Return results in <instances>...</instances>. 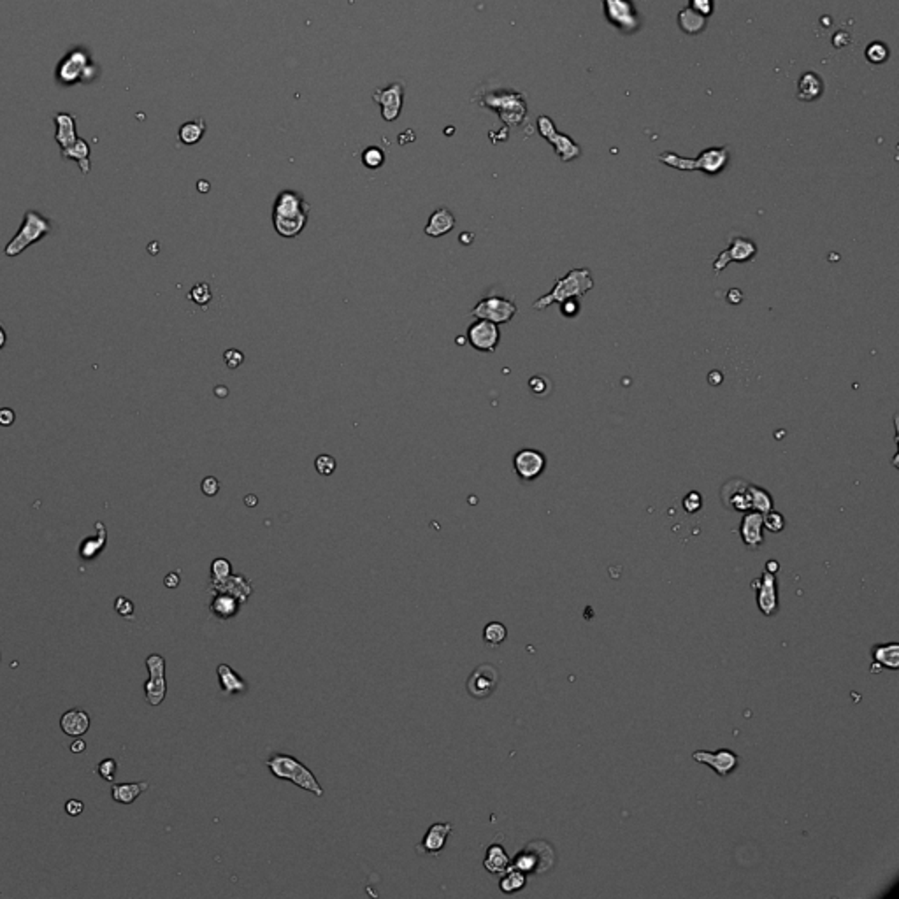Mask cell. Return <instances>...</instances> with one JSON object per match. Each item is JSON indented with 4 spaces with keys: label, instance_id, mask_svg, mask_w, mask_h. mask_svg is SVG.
<instances>
[{
    "label": "cell",
    "instance_id": "d590c367",
    "mask_svg": "<svg viewBox=\"0 0 899 899\" xmlns=\"http://www.w3.org/2000/svg\"><path fill=\"white\" fill-rule=\"evenodd\" d=\"M204 132H206V123H204L202 118L186 121V123H183L180 128V141L183 142V145H188V146L197 145V142L202 139Z\"/></svg>",
    "mask_w": 899,
    "mask_h": 899
},
{
    "label": "cell",
    "instance_id": "60d3db41",
    "mask_svg": "<svg viewBox=\"0 0 899 899\" xmlns=\"http://www.w3.org/2000/svg\"><path fill=\"white\" fill-rule=\"evenodd\" d=\"M188 299L193 300L197 306H207L213 299V292H211V286L207 283H199V285L193 286L188 293Z\"/></svg>",
    "mask_w": 899,
    "mask_h": 899
},
{
    "label": "cell",
    "instance_id": "5b68a950",
    "mask_svg": "<svg viewBox=\"0 0 899 899\" xmlns=\"http://www.w3.org/2000/svg\"><path fill=\"white\" fill-rule=\"evenodd\" d=\"M51 232V221L48 218L42 216L41 213L34 209H28L25 213L23 221H21V227L20 231L14 234V238L11 239L9 243L6 245L4 248V255L6 257H18L32 246L34 243L41 241L44 236H48Z\"/></svg>",
    "mask_w": 899,
    "mask_h": 899
},
{
    "label": "cell",
    "instance_id": "4316f807",
    "mask_svg": "<svg viewBox=\"0 0 899 899\" xmlns=\"http://www.w3.org/2000/svg\"><path fill=\"white\" fill-rule=\"evenodd\" d=\"M211 590H213V592L232 594V596H236L239 601H241L243 604H245L246 601H248L250 594H252L253 589H252V583H250L248 580H246V576L232 575L231 578L227 580V582L221 583V585H218V587H214V589H211Z\"/></svg>",
    "mask_w": 899,
    "mask_h": 899
},
{
    "label": "cell",
    "instance_id": "3957f363",
    "mask_svg": "<svg viewBox=\"0 0 899 899\" xmlns=\"http://www.w3.org/2000/svg\"><path fill=\"white\" fill-rule=\"evenodd\" d=\"M266 766L269 768L271 775L276 776V778L295 783L297 787L314 794L317 797L324 796V789H322L320 782L313 775V771L300 761H297L295 757H292V755L274 754L272 757L267 759Z\"/></svg>",
    "mask_w": 899,
    "mask_h": 899
},
{
    "label": "cell",
    "instance_id": "7bdbcfd3",
    "mask_svg": "<svg viewBox=\"0 0 899 899\" xmlns=\"http://www.w3.org/2000/svg\"><path fill=\"white\" fill-rule=\"evenodd\" d=\"M889 56V49L882 44V42H873L866 48V59L868 62L872 63H883Z\"/></svg>",
    "mask_w": 899,
    "mask_h": 899
},
{
    "label": "cell",
    "instance_id": "ba28073f",
    "mask_svg": "<svg viewBox=\"0 0 899 899\" xmlns=\"http://www.w3.org/2000/svg\"><path fill=\"white\" fill-rule=\"evenodd\" d=\"M465 339H467V345H471L476 352L494 353L501 343L499 325L478 318L467 327Z\"/></svg>",
    "mask_w": 899,
    "mask_h": 899
},
{
    "label": "cell",
    "instance_id": "9a60e30c",
    "mask_svg": "<svg viewBox=\"0 0 899 899\" xmlns=\"http://www.w3.org/2000/svg\"><path fill=\"white\" fill-rule=\"evenodd\" d=\"M692 759L696 762H701V764L710 766L720 776L730 775L738 768V762H740L738 755L734 752L727 750V748H722V750L717 752L697 750L692 754Z\"/></svg>",
    "mask_w": 899,
    "mask_h": 899
},
{
    "label": "cell",
    "instance_id": "c3c4849f",
    "mask_svg": "<svg viewBox=\"0 0 899 899\" xmlns=\"http://www.w3.org/2000/svg\"><path fill=\"white\" fill-rule=\"evenodd\" d=\"M200 490H202L204 496L214 497L218 492H220V482H218L214 476H207V478H204L202 483H200Z\"/></svg>",
    "mask_w": 899,
    "mask_h": 899
},
{
    "label": "cell",
    "instance_id": "e575fe53",
    "mask_svg": "<svg viewBox=\"0 0 899 899\" xmlns=\"http://www.w3.org/2000/svg\"><path fill=\"white\" fill-rule=\"evenodd\" d=\"M501 875H503V876H501L499 887H501V891H503L504 894L518 893L520 889H524L525 882H527V879H525V873L518 872V869L511 868V866H508L506 872L501 873Z\"/></svg>",
    "mask_w": 899,
    "mask_h": 899
},
{
    "label": "cell",
    "instance_id": "7402d4cb",
    "mask_svg": "<svg viewBox=\"0 0 899 899\" xmlns=\"http://www.w3.org/2000/svg\"><path fill=\"white\" fill-rule=\"evenodd\" d=\"M455 224H457V220H455L453 213H451L448 207H439V209H436L429 216L424 232L429 238H443V236L453 231Z\"/></svg>",
    "mask_w": 899,
    "mask_h": 899
},
{
    "label": "cell",
    "instance_id": "f546056e",
    "mask_svg": "<svg viewBox=\"0 0 899 899\" xmlns=\"http://www.w3.org/2000/svg\"><path fill=\"white\" fill-rule=\"evenodd\" d=\"M822 90L824 83L819 78V74L805 73L800 78V83H797V99L805 100V102H812V100H817L822 95Z\"/></svg>",
    "mask_w": 899,
    "mask_h": 899
},
{
    "label": "cell",
    "instance_id": "ee69618b",
    "mask_svg": "<svg viewBox=\"0 0 899 899\" xmlns=\"http://www.w3.org/2000/svg\"><path fill=\"white\" fill-rule=\"evenodd\" d=\"M314 467H317V471L320 472L322 476H331L332 472L336 471V467H338V462H336V458L332 457V455L324 453L317 457V460H314Z\"/></svg>",
    "mask_w": 899,
    "mask_h": 899
},
{
    "label": "cell",
    "instance_id": "83f0119b",
    "mask_svg": "<svg viewBox=\"0 0 899 899\" xmlns=\"http://www.w3.org/2000/svg\"><path fill=\"white\" fill-rule=\"evenodd\" d=\"M510 862H511L510 855L506 854V850H504L501 845L492 843L489 848H487V855H485V861H483V866H485V869L489 873H492V875H501V873L506 872Z\"/></svg>",
    "mask_w": 899,
    "mask_h": 899
},
{
    "label": "cell",
    "instance_id": "4dcf8cb0",
    "mask_svg": "<svg viewBox=\"0 0 899 899\" xmlns=\"http://www.w3.org/2000/svg\"><path fill=\"white\" fill-rule=\"evenodd\" d=\"M873 659L880 668L898 669L899 668V643H887V644H875L872 650Z\"/></svg>",
    "mask_w": 899,
    "mask_h": 899
},
{
    "label": "cell",
    "instance_id": "f1b7e54d",
    "mask_svg": "<svg viewBox=\"0 0 899 899\" xmlns=\"http://www.w3.org/2000/svg\"><path fill=\"white\" fill-rule=\"evenodd\" d=\"M149 783L148 782H135V783H116L113 785L111 789V796L116 803L121 805H130L141 796L145 790H148Z\"/></svg>",
    "mask_w": 899,
    "mask_h": 899
},
{
    "label": "cell",
    "instance_id": "d6a6232c",
    "mask_svg": "<svg viewBox=\"0 0 899 899\" xmlns=\"http://www.w3.org/2000/svg\"><path fill=\"white\" fill-rule=\"evenodd\" d=\"M678 25H680V28H682V30L685 32V34L694 35V34H699V32L704 30V27H707V18H704L703 14L696 13V11H694L692 7L687 6L685 9L680 11Z\"/></svg>",
    "mask_w": 899,
    "mask_h": 899
},
{
    "label": "cell",
    "instance_id": "d4e9b609",
    "mask_svg": "<svg viewBox=\"0 0 899 899\" xmlns=\"http://www.w3.org/2000/svg\"><path fill=\"white\" fill-rule=\"evenodd\" d=\"M60 727H62L63 733L67 736H81L88 730L90 727V717H88L87 711L83 710H69L62 715L60 718Z\"/></svg>",
    "mask_w": 899,
    "mask_h": 899
},
{
    "label": "cell",
    "instance_id": "f35d334b",
    "mask_svg": "<svg viewBox=\"0 0 899 899\" xmlns=\"http://www.w3.org/2000/svg\"><path fill=\"white\" fill-rule=\"evenodd\" d=\"M508 636V629L504 628L501 622H490V624L485 625L483 629V641H485L489 647H499Z\"/></svg>",
    "mask_w": 899,
    "mask_h": 899
},
{
    "label": "cell",
    "instance_id": "816d5d0a",
    "mask_svg": "<svg viewBox=\"0 0 899 899\" xmlns=\"http://www.w3.org/2000/svg\"><path fill=\"white\" fill-rule=\"evenodd\" d=\"M114 608H116V611L121 615V617L130 618L132 613H134V604H132V601L127 599V597H118Z\"/></svg>",
    "mask_w": 899,
    "mask_h": 899
},
{
    "label": "cell",
    "instance_id": "ac0fdd59",
    "mask_svg": "<svg viewBox=\"0 0 899 899\" xmlns=\"http://www.w3.org/2000/svg\"><path fill=\"white\" fill-rule=\"evenodd\" d=\"M374 100L381 104L383 120L393 121L399 118L403 109V85L392 83L386 88H379L374 92Z\"/></svg>",
    "mask_w": 899,
    "mask_h": 899
},
{
    "label": "cell",
    "instance_id": "6125c7cd",
    "mask_svg": "<svg viewBox=\"0 0 899 899\" xmlns=\"http://www.w3.org/2000/svg\"><path fill=\"white\" fill-rule=\"evenodd\" d=\"M214 393H216V396H227V389H225L224 385H220L214 389Z\"/></svg>",
    "mask_w": 899,
    "mask_h": 899
},
{
    "label": "cell",
    "instance_id": "f6af8a7d",
    "mask_svg": "<svg viewBox=\"0 0 899 899\" xmlns=\"http://www.w3.org/2000/svg\"><path fill=\"white\" fill-rule=\"evenodd\" d=\"M550 379L543 378V376H534V378L529 379V389L534 396H546L550 392Z\"/></svg>",
    "mask_w": 899,
    "mask_h": 899
},
{
    "label": "cell",
    "instance_id": "2e32d148",
    "mask_svg": "<svg viewBox=\"0 0 899 899\" xmlns=\"http://www.w3.org/2000/svg\"><path fill=\"white\" fill-rule=\"evenodd\" d=\"M85 71H88V56L83 49H74L59 66V80L63 85H73L83 80Z\"/></svg>",
    "mask_w": 899,
    "mask_h": 899
},
{
    "label": "cell",
    "instance_id": "8992f818",
    "mask_svg": "<svg viewBox=\"0 0 899 899\" xmlns=\"http://www.w3.org/2000/svg\"><path fill=\"white\" fill-rule=\"evenodd\" d=\"M555 864V852L548 841L536 840L525 845L513 861L510 862L511 868L518 869L522 873H546L554 868Z\"/></svg>",
    "mask_w": 899,
    "mask_h": 899
},
{
    "label": "cell",
    "instance_id": "7c38bea8",
    "mask_svg": "<svg viewBox=\"0 0 899 899\" xmlns=\"http://www.w3.org/2000/svg\"><path fill=\"white\" fill-rule=\"evenodd\" d=\"M538 130L539 134L543 135L548 142H550V145H554L555 152H557L558 159H561L562 162H571L573 159L580 157V153H582L580 146L576 145L571 137H568V135L564 134H558V132L555 130L554 121H551L548 116L538 118Z\"/></svg>",
    "mask_w": 899,
    "mask_h": 899
},
{
    "label": "cell",
    "instance_id": "cb8c5ba5",
    "mask_svg": "<svg viewBox=\"0 0 899 899\" xmlns=\"http://www.w3.org/2000/svg\"><path fill=\"white\" fill-rule=\"evenodd\" d=\"M241 601L236 596L227 592H214L213 601H211V613L221 620L234 618L241 610Z\"/></svg>",
    "mask_w": 899,
    "mask_h": 899
},
{
    "label": "cell",
    "instance_id": "836d02e7",
    "mask_svg": "<svg viewBox=\"0 0 899 899\" xmlns=\"http://www.w3.org/2000/svg\"><path fill=\"white\" fill-rule=\"evenodd\" d=\"M95 529H97L95 538H88V539H85L83 543H81L80 555L85 558V561H92V558H95L97 555L100 554V550H102V548L106 546L107 534H106V527H104L102 522H97Z\"/></svg>",
    "mask_w": 899,
    "mask_h": 899
},
{
    "label": "cell",
    "instance_id": "ffe728a7",
    "mask_svg": "<svg viewBox=\"0 0 899 899\" xmlns=\"http://www.w3.org/2000/svg\"><path fill=\"white\" fill-rule=\"evenodd\" d=\"M764 525H762V513L759 511H748L745 513L743 520H741L740 525V534L743 543L747 544L750 550H755V548L761 546L764 543Z\"/></svg>",
    "mask_w": 899,
    "mask_h": 899
},
{
    "label": "cell",
    "instance_id": "1f68e13d",
    "mask_svg": "<svg viewBox=\"0 0 899 899\" xmlns=\"http://www.w3.org/2000/svg\"><path fill=\"white\" fill-rule=\"evenodd\" d=\"M62 157L63 159H71V160H76L80 164V169L83 174L90 173L92 166H90V146L88 142H85L83 139H78L73 146L69 148L62 149Z\"/></svg>",
    "mask_w": 899,
    "mask_h": 899
},
{
    "label": "cell",
    "instance_id": "74e56055",
    "mask_svg": "<svg viewBox=\"0 0 899 899\" xmlns=\"http://www.w3.org/2000/svg\"><path fill=\"white\" fill-rule=\"evenodd\" d=\"M232 576V565L227 558H214L211 564V589L221 585Z\"/></svg>",
    "mask_w": 899,
    "mask_h": 899
},
{
    "label": "cell",
    "instance_id": "7dc6e473",
    "mask_svg": "<svg viewBox=\"0 0 899 899\" xmlns=\"http://www.w3.org/2000/svg\"><path fill=\"white\" fill-rule=\"evenodd\" d=\"M701 506H703V497H701V494L696 492V490L687 494L685 499H683V508H685V511H689V513H696V511L701 510Z\"/></svg>",
    "mask_w": 899,
    "mask_h": 899
},
{
    "label": "cell",
    "instance_id": "b9f144b4",
    "mask_svg": "<svg viewBox=\"0 0 899 899\" xmlns=\"http://www.w3.org/2000/svg\"><path fill=\"white\" fill-rule=\"evenodd\" d=\"M762 525L769 532H782L785 529V518H783L782 513L771 510L766 515H762Z\"/></svg>",
    "mask_w": 899,
    "mask_h": 899
},
{
    "label": "cell",
    "instance_id": "11a10c76",
    "mask_svg": "<svg viewBox=\"0 0 899 899\" xmlns=\"http://www.w3.org/2000/svg\"><path fill=\"white\" fill-rule=\"evenodd\" d=\"M83 809H85V805L81 803L80 800H71V801H67V803H66V812L69 813L71 817L81 815V813H83Z\"/></svg>",
    "mask_w": 899,
    "mask_h": 899
},
{
    "label": "cell",
    "instance_id": "30bf717a",
    "mask_svg": "<svg viewBox=\"0 0 899 899\" xmlns=\"http://www.w3.org/2000/svg\"><path fill=\"white\" fill-rule=\"evenodd\" d=\"M604 16L613 27L624 32H636L641 20L632 0H603Z\"/></svg>",
    "mask_w": 899,
    "mask_h": 899
},
{
    "label": "cell",
    "instance_id": "91938a15",
    "mask_svg": "<svg viewBox=\"0 0 899 899\" xmlns=\"http://www.w3.org/2000/svg\"><path fill=\"white\" fill-rule=\"evenodd\" d=\"M780 569V564L776 561H768L766 564V573H771V575H776V571Z\"/></svg>",
    "mask_w": 899,
    "mask_h": 899
},
{
    "label": "cell",
    "instance_id": "7a4b0ae2",
    "mask_svg": "<svg viewBox=\"0 0 899 899\" xmlns=\"http://www.w3.org/2000/svg\"><path fill=\"white\" fill-rule=\"evenodd\" d=\"M594 288V279L590 269H573L555 281L550 293L539 297L532 307L538 311L546 310L551 304H562L565 300H578Z\"/></svg>",
    "mask_w": 899,
    "mask_h": 899
},
{
    "label": "cell",
    "instance_id": "277c9868",
    "mask_svg": "<svg viewBox=\"0 0 899 899\" xmlns=\"http://www.w3.org/2000/svg\"><path fill=\"white\" fill-rule=\"evenodd\" d=\"M659 162L666 164V166L673 167V169L703 171V173L710 174V176H715V174L722 173L726 169L727 162H729V149L726 146H722V148H708L704 152H701L697 159H685V157H680L676 153L666 152L659 155Z\"/></svg>",
    "mask_w": 899,
    "mask_h": 899
},
{
    "label": "cell",
    "instance_id": "bcb514c9",
    "mask_svg": "<svg viewBox=\"0 0 899 899\" xmlns=\"http://www.w3.org/2000/svg\"><path fill=\"white\" fill-rule=\"evenodd\" d=\"M97 771L99 775L102 776L106 782H114V771H116V761L114 759H104L99 766H97Z\"/></svg>",
    "mask_w": 899,
    "mask_h": 899
},
{
    "label": "cell",
    "instance_id": "52a82bcc",
    "mask_svg": "<svg viewBox=\"0 0 899 899\" xmlns=\"http://www.w3.org/2000/svg\"><path fill=\"white\" fill-rule=\"evenodd\" d=\"M517 311V304L511 299H506V297L501 295H489L476 302V306L471 310V317L482 318V320H489L492 324L501 325L513 320Z\"/></svg>",
    "mask_w": 899,
    "mask_h": 899
},
{
    "label": "cell",
    "instance_id": "94428289",
    "mask_svg": "<svg viewBox=\"0 0 899 899\" xmlns=\"http://www.w3.org/2000/svg\"><path fill=\"white\" fill-rule=\"evenodd\" d=\"M6 343H7V334H6V331H4L2 325H0V350H2L4 346H6Z\"/></svg>",
    "mask_w": 899,
    "mask_h": 899
},
{
    "label": "cell",
    "instance_id": "e0dca14e",
    "mask_svg": "<svg viewBox=\"0 0 899 899\" xmlns=\"http://www.w3.org/2000/svg\"><path fill=\"white\" fill-rule=\"evenodd\" d=\"M752 585H759L757 589V604L766 617H771L778 611V590H776V576L771 573H766L761 576V580H755Z\"/></svg>",
    "mask_w": 899,
    "mask_h": 899
},
{
    "label": "cell",
    "instance_id": "8fae6325",
    "mask_svg": "<svg viewBox=\"0 0 899 899\" xmlns=\"http://www.w3.org/2000/svg\"><path fill=\"white\" fill-rule=\"evenodd\" d=\"M497 685H499V671L492 664H479L469 675L467 682H465L467 694L478 701L492 696L496 692Z\"/></svg>",
    "mask_w": 899,
    "mask_h": 899
},
{
    "label": "cell",
    "instance_id": "9c48e42d",
    "mask_svg": "<svg viewBox=\"0 0 899 899\" xmlns=\"http://www.w3.org/2000/svg\"><path fill=\"white\" fill-rule=\"evenodd\" d=\"M146 668L149 671V680L145 685L146 701L152 707H159L167 694V680H166V659L159 654H152L146 659Z\"/></svg>",
    "mask_w": 899,
    "mask_h": 899
},
{
    "label": "cell",
    "instance_id": "484cf974",
    "mask_svg": "<svg viewBox=\"0 0 899 899\" xmlns=\"http://www.w3.org/2000/svg\"><path fill=\"white\" fill-rule=\"evenodd\" d=\"M55 123H56L55 139L60 145V148L66 149L69 148V146H73L74 142L78 141L76 121H74V118L66 113H59L55 114Z\"/></svg>",
    "mask_w": 899,
    "mask_h": 899
},
{
    "label": "cell",
    "instance_id": "db71d44e",
    "mask_svg": "<svg viewBox=\"0 0 899 899\" xmlns=\"http://www.w3.org/2000/svg\"><path fill=\"white\" fill-rule=\"evenodd\" d=\"M16 420V413L11 408H0V425L2 427H11Z\"/></svg>",
    "mask_w": 899,
    "mask_h": 899
},
{
    "label": "cell",
    "instance_id": "4fadbf2b",
    "mask_svg": "<svg viewBox=\"0 0 899 899\" xmlns=\"http://www.w3.org/2000/svg\"><path fill=\"white\" fill-rule=\"evenodd\" d=\"M755 255H757V246H755V243L752 241V239L738 236V238L730 239L729 248L723 250L717 259H715L714 271L718 274V272L726 269L730 262H738V264L750 262Z\"/></svg>",
    "mask_w": 899,
    "mask_h": 899
},
{
    "label": "cell",
    "instance_id": "44dd1931",
    "mask_svg": "<svg viewBox=\"0 0 899 899\" xmlns=\"http://www.w3.org/2000/svg\"><path fill=\"white\" fill-rule=\"evenodd\" d=\"M450 833H451L450 822L432 824V826L427 829V833H425L424 840H422L420 848L425 852V854L438 855L439 852L445 848L446 838L450 836Z\"/></svg>",
    "mask_w": 899,
    "mask_h": 899
},
{
    "label": "cell",
    "instance_id": "f907efd6",
    "mask_svg": "<svg viewBox=\"0 0 899 899\" xmlns=\"http://www.w3.org/2000/svg\"><path fill=\"white\" fill-rule=\"evenodd\" d=\"M689 7H692V9L696 11V13L703 14L704 18H708L711 13H714L715 4H714V0H690Z\"/></svg>",
    "mask_w": 899,
    "mask_h": 899
},
{
    "label": "cell",
    "instance_id": "603a6c76",
    "mask_svg": "<svg viewBox=\"0 0 899 899\" xmlns=\"http://www.w3.org/2000/svg\"><path fill=\"white\" fill-rule=\"evenodd\" d=\"M218 680H220V689L225 696H234V694H245L248 690V682L243 680V676L238 671L227 664H220L216 668Z\"/></svg>",
    "mask_w": 899,
    "mask_h": 899
},
{
    "label": "cell",
    "instance_id": "9f6ffc18",
    "mask_svg": "<svg viewBox=\"0 0 899 899\" xmlns=\"http://www.w3.org/2000/svg\"><path fill=\"white\" fill-rule=\"evenodd\" d=\"M164 585L169 587V589H176V587L180 585V575H178V573H169V575L166 576V580H164Z\"/></svg>",
    "mask_w": 899,
    "mask_h": 899
},
{
    "label": "cell",
    "instance_id": "d6986e66",
    "mask_svg": "<svg viewBox=\"0 0 899 899\" xmlns=\"http://www.w3.org/2000/svg\"><path fill=\"white\" fill-rule=\"evenodd\" d=\"M748 485L750 483L743 482V479H730V482H727L722 489L723 504L727 508H730V510L743 511V513L745 511H750L752 501Z\"/></svg>",
    "mask_w": 899,
    "mask_h": 899
},
{
    "label": "cell",
    "instance_id": "8d00e7d4",
    "mask_svg": "<svg viewBox=\"0 0 899 899\" xmlns=\"http://www.w3.org/2000/svg\"><path fill=\"white\" fill-rule=\"evenodd\" d=\"M748 490H750V501H752V510L759 511V513L766 515L768 511L773 510V497L768 490L761 489V487H755V485H748Z\"/></svg>",
    "mask_w": 899,
    "mask_h": 899
},
{
    "label": "cell",
    "instance_id": "681fc988",
    "mask_svg": "<svg viewBox=\"0 0 899 899\" xmlns=\"http://www.w3.org/2000/svg\"><path fill=\"white\" fill-rule=\"evenodd\" d=\"M224 360H225V364H227L228 369H238L239 365H243V362H245V355H243V353L239 352V350L232 348V350H227V352L224 353Z\"/></svg>",
    "mask_w": 899,
    "mask_h": 899
},
{
    "label": "cell",
    "instance_id": "f5cc1de1",
    "mask_svg": "<svg viewBox=\"0 0 899 899\" xmlns=\"http://www.w3.org/2000/svg\"><path fill=\"white\" fill-rule=\"evenodd\" d=\"M561 313L565 318H575L580 313V304L576 300H565L561 304Z\"/></svg>",
    "mask_w": 899,
    "mask_h": 899
},
{
    "label": "cell",
    "instance_id": "ab89813d",
    "mask_svg": "<svg viewBox=\"0 0 899 899\" xmlns=\"http://www.w3.org/2000/svg\"><path fill=\"white\" fill-rule=\"evenodd\" d=\"M362 162H364V166L367 169H379L385 164V152L381 148H378V146H369L362 153Z\"/></svg>",
    "mask_w": 899,
    "mask_h": 899
},
{
    "label": "cell",
    "instance_id": "6da1fadb",
    "mask_svg": "<svg viewBox=\"0 0 899 899\" xmlns=\"http://www.w3.org/2000/svg\"><path fill=\"white\" fill-rule=\"evenodd\" d=\"M310 218V204L300 193L283 190L272 206V225L281 238H297L306 228Z\"/></svg>",
    "mask_w": 899,
    "mask_h": 899
},
{
    "label": "cell",
    "instance_id": "6f0895ef",
    "mask_svg": "<svg viewBox=\"0 0 899 899\" xmlns=\"http://www.w3.org/2000/svg\"><path fill=\"white\" fill-rule=\"evenodd\" d=\"M727 299H729V302L733 304H740L741 300H743V293H741L738 288H733L729 293H727Z\"/></svg>",
    "mask_w": 899,
    "mask_h": 899
},
{
    "label": "cell",
    "instance_id": "5bb4252c",
    "mask_svg": "<svg viewBox=\"0 0 899 899\" xmlns=\"http://www.w3.org/2000/svg\"><path fill=\"white\" fill-rule=\"evenodd\" d=\"M513 469L522 482H534L546 469V457L539 450L524 448L515 453Z\"/></svg>",
    "mask_w": 899,
    "mask_h": 899
},
{
    "label": "cell",
    "instance_id": "680465c9",
    "mask_svg": "<svg viewBox=\"0 0 899 899\" xmlns=\"http://www.w3.org/2000/svg\"><path fill=\"white\" fill-rule=\"evenodd\" d=\"M85 748H87V743L81 740H76L73 745H71V752H74V754H80V752H83Z\"/></svg>",
    "mask_w": 899,
    "mask_h": 899
}]
</instances>
